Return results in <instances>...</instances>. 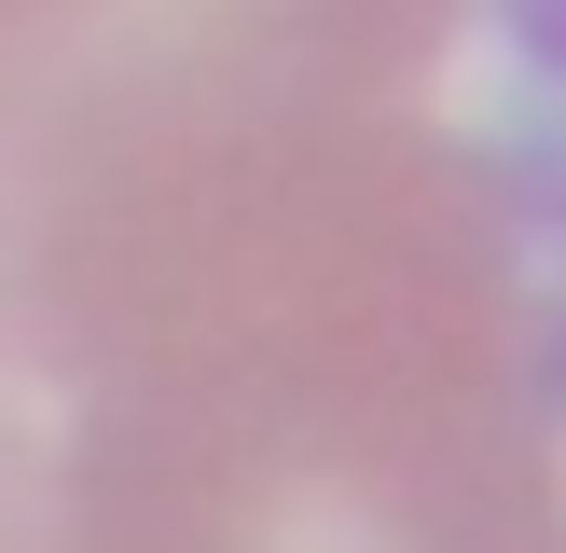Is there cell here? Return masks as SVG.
<instances>
[{"instance_id":"6da1fadb","label":"cell","mask_w":566,"mask_h":553,"mask_svg":"<svg viewBox=\"0 0 566 553\" xmlns=\"http://www.w3.org/2000/svg\"><path fill=\"white\" fill-rule=\"evenodd\" d=\"M525 221L429 111L221 208L83 359V553H566Z\"/></svg>"},{"instance_id":"3957f363","label":"cell","mask_w":566,"mask_h":553,"mask_svg":"<svg viewBox=\"0 0 566 553\" xmlns=\"http://www.w3.org/2000/svg\"><path fill=\"white\" fill-rule=\"evenodd\" d=\"M0 553H83L70 540V484H55V442L28 415H0Z\"/></svg>"},{"instance_id":"277c9868","label":"cell","mask_w":566,"mask_h":553,"mask_svg":"<svg viewBox=\"0 0 566 553\" xmlns=\"http://www.w3.org/2000/svg\"><path fill=\"white\" fill-rule=\"evenodd\" d=\"M497 28H512V55L539 83H566V0H497Z\"/></svg>"},{"instance_id":"7a4b0ae2","label":"cell","mask_w":566,"mask_h":553,"mask_svg":"<svg viewBox=\"0 0 566 553\" xmlns=\"http://www.w3.org/2000/svg\"><path fill=\"white\" fill-rule=\"evenodd\" d=\"M470 0H0V374L83 387L138 291L304 153L429 111Z\"/></svg>"}]
</instances>
